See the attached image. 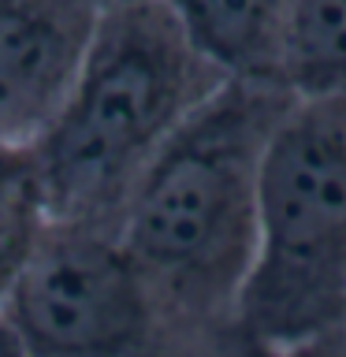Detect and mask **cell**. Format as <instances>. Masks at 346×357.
Listing matches in <instances>:
<instances>
[{
    "label": "cell",
    "mask_w": 346,
    "mask_h": 357,
    "mask_svg": "<svg viewBox=\"0 0 346 357\" xmlns=\"http://www.w3.org/2000/svg\"><path fill=\"white\" fill-rule=\"evenodd\" d=\"M290 105L287 86L227 78L134 186L116 238L175 317L205 328L239 324L261 167Z\"/></svg>",
    "instance_id": "obj_1"
},
{
    "label": "cell",
    "mask_w": 346,
    "mask_h": 357,
    "mask_svg": "<svg viewBox=\"0 0 346 357\" xmlns=\"http://www.w3.org/2000/svg\"><path fill=\"white\" fill-rule=\"evenodd\" d=\"M223 82L164 0L100 11L71 89L30 145L49 223L116 231L149 164Z\"/></svg>",
    "instance_id": "obj_2"
},
{
    "label": "cell",
    "mask_w": 346,
    "mask_h": 357,
    "mask_svg": "<svg viewBox=\"0 0 346 357\" xmlns=\"http://www.w3.org/2000/svg\"><path fill=\"white\" fill-rule=\"evenodd\" d=\"M239 324L276 357L346 324V100L294 97L268 142Z\"/></svg>",
    "instance_id": "obj_3"
},
{
    "label": "cell",
    "mask_w": 346,
    "mask_h": 357,
    "mask_svg": "<svg viewBox=\"0 0 346 357\" xmlns=\"http://www.w3.org/2000/svg\"><path fill=\"white\" fill-rule=\"evenodd\" d=\"M4 312L27 357H276L242 324L175 317L142 279L116 231L49 223Z\"/></svg>",
    "instance_id": "obj_4"
},
{
    "label": "cell",
    "mask_w": 346,
    "mask_h": 357,
    "mask_svg": "<svg viewBox=\"0 0 346 357\" xmlns=\"http://www.w3.org/2000/svg\"><path fill=\"white\" fill-rule=\"evenodd\" d=\"M100 11L89 0H0V142L33 145L71 89Z\"/></svg>",
    "instance_id": "obj_5"
},
{
    "label": "cell",
    "mask_w": 346,
    "mask_h": 357,
    "mask_svg": "<svg viewBox=\"0 0 346 357\" xmlns=\"http://www.w3.org/2000/svg\"><path fill=\"white\" fill-rule=\"evenodd\" d=\"M298 0H164L190 45L234 82L287 86Z\"/></svg>",
    "instance_id": "obj_6"
},
{
    "label": "cell",
    "mask_w": 346,
    "mask_h": 357,
    "mask_svg": "<svg viewBox=\"0 0 346 357\" xmlns=\"http://www.w3.org/2000/svg\"><path fill=\"white\" fill-rule=\"evenodd\" d=\"M287 89L306 100H346V0L294 4Z\"/></svg>",
    "instance_id": "obj_7"
},
{
    "label": "cell",
    "mask_w": 346,
    "mask_h": 357,
    "mask_svg": "<svg viewBox=\"0 0 346 357\" xmlns=\"http://www.w3.org/2000/svg\"><path fill=\"white\" fill-rule=\"evenodd\" d=\"M49 231V212L30 145L0 142V305Z\"/></svg>",
    "instance_id": "obj_8"
},
{
    "label": "cell",
    "mask_w": 346,
    "mask_h": 357,
    "mask_svg": "<svg viewBox=\"0 0 346 357\" xmlns=\"http://www.w3.org/2000/svg\"><path fill=\"white\" fill-rule=\"evenodd\" d=\"M279 357H346V324H339V328H331L328 335L301 342V346H294V350H287Z\"/></svg>",
    "instance_id": "obj_9"
},
{
    "label": "cell",
    "mask_w": 346,
    "mask_h": 357,
    "mask_svg": "<svg viewBox=\"0 0 346 357\" xmlns=\"http://www.w3.org/2000/svg\"><path fill=\"white\" fill-rule=\"evenodd\" d=\"M0 357H27L19 350V342H15V335H11V328H8L4 312H0Z\"/></svg>",
    "instance_id": "obj_10"
},
{
    "label": "cell",
    "mask_w": 346,
    "mask_h": 357,
    "mask_svg": "<svg viewBox=\"0 0 346 357\" xmlns=\"http://www.w3.org/2000/svg\"><path fill=\"white\" fill-rule=\"evenodd\" d=\"M97 11H108V8H123V4H142V0H89Z\"/></svg>",
    "instance_id": "obj_11"
}]
</instances>
